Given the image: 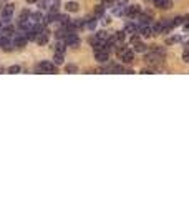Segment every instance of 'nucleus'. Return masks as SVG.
Listing matches in <instances>:
<instances>
[{
  "instance_id": "nucleus-12",
  "label": "nucleus",
  "mask_w": 189,
  "mask_h": 199,
  "mask_svg": "<svg viewBox=\"0 0 189 199\" xmlns=\"http://www.w3.org/2000/svg\"><path fill=\"white\" fill-rule=\"evenodd\" d=\"M134 50H136V52H139V53H143V52H146V50H148V46L144 45L143 42H136L134 43Z\"/></svg>"
},
{
  "instance_id": "nucleus-2",
  "label": "nucleus",
  "mask_w": 189,
  "mask_h": 199,
  "mask_svg": "<svg viewBox=\"0 0 189 199\" xmlns=\"http://www.w3.org/2000/svg\"><path fill=\"white\" fill-rule=\"evenodd\" d=\"M38 71H46V73H55L57 71V67H55L53 63H50V61H42V63H38V68H37Z\"/></svg>"
},
{
  "instance_id": "nucleus-5",
  "label": "nucleus",
  "mask_w": 189,
  "mask_h": 199,
  "mask_svg": "<svg viewBox=\"0 0 189 199\" xmlns=\"http://www.w3.org/2000/svg\"><path fill=\"white\" fill-rule=\"evenodd\" d=\"M125 13L128 15V17H138V15L141 13V8H139L138 5H131V7L125 8Z\"/></svg>"
},
{
  "instance_id": "nucleus-22",
  "label": "nucleus",
  "mask_w": 189,
  "mask_h": 199,
  "mask_svg": "<svg viewBox=\"0 0 189 199\" xmlns=\"http://www.w3.org/2000/svg\"><path fill=\"white\" fill-rule=\"evenodd\" d=\"M55 63H57V65L63 63V53H57V55H55Z\"/></svg>"
},
{
  "instance_id": "nucleus-19",
  "label": "nucleus",
  "mask_w": 189,
  "mask_h": 199,
  "mask_svg": "<svg viewBox=\"0 0 189 199\" xmlns=\"http://www.w3.org/2000/svg\"><path fill=\"white\" fill-rule=\"evenodd\" d=\"M184 22H186V18H182V17H176L174 20L171 22V23H173V27H176V25H181V23H184Z\"/></svg>"
},
{
  "instance_id": "nucleus-16",
  "label": "nucleus",
  "mask_w": 189,
  "mask_h": 199,
  "mask_svg": "<svg viewBox=\"0 0 189 199\" xmlns=\"http://www.w3.org/2000/svg\"><path fill=\"white\" fill-rule=\"evenodd\" d=\"M138 17H139V23H141V25H148V23H149V20H151L148 15H141V13H139Z\"/></svg>"
},
{
  "instance_id": "nucleus-15",
  "label": "nucleus",
  "mask_w": 189,
  "mask_h": 199,
  "mask_svg": "<svg viewBox=\"0 0 189 199\" xmlns=\"http://www.w3.org/2000/svg\"><path fill=\"white\" fill-rule=\"evenodd\" d=\"M65 48H66V43H65V42H58L55 50H57V53H65Z\"/></svg>"
},
{
  "instance_id": "nucleus-21",
  "label": "nucleus",
  "mask_w": 189,
  "mask_h": 199,
  "mask_svg": "<svg viewBox=\"0 0 189 199\" xmlns=\"http://www.w3.org/2000/svg\"><path fill=\"white\" fill-rule=\"evenodd\" d=\"M20 70L22 68L18 67V65H12V67L8 68V73H20Z\"/></svg>"
},
{
  "instance_id": "nucleus-17",
  "label": "nucleus",
  "mask_w": 189,
  "mask_h": 199,
  "mask_svg": "<svg viewBox=\"0 0 189 199\" xmlns=\"http://www.w3.org/2000/svg\"><path fill=\"white\" fill-rule=\"evenodd\" d=\"M113 37H114V40H116V42H123V40H125V37H126V33L125 32H116Z\"/></svg>"
},
{
  "instance_id": "nucleus-13",
  "label": "nucleus",
  "mask_w": 189,
  "mask_h": 199,
  "mask_svg": "<svg viewBox=\"0 0 189 199\" xmlns=\"http://www.w3.org/2000/svg\"><path fill=\"white\" fill-rule=\"evenodd\" d=\"M78 8H80V5L76 4V2H68L66 4V10L68 12H76Z\"/></svg>"
},
{
  "instance_id": "nucleus-30",
  "label": "nucleus",
  "mask_w": 189,
  "mask_h": 199,
  "mask_svg": "<svg viewBox=\"0 0 189 199\" xmlns=\"http://www.w3.org/2000/svg\"><path fill=\"white\" fill-rule=\"evenodd\" d=\"M27 2H28V4H32V2H37V0H27Z\"/></svg>"
},
{
  "instance_id": "nucleus-4",
  "label": "nucleus",
  "mask_w": 189,
  "mask_h": 199,
  "mask_svg": "<svg viewBox=\"0 0 189 199\" xmlns=\"http://www.w3.org/2000/svg\"><path fill=\"white\" fill-rule=\"evenodd\" d=\"M13 10H15V7H13V5H12V4L5 5L4 12H2V17H4V20H5V22H10L12 15H13Z\"/></svg>"
},
{
  "instance_id": "nucleus-24",
  "label": "nucleus",
  "mask_w": 189,
  "mask_h": 199,
  "mask_svg": "<svg viewBox=\"0 0 189 199\" xmlns=\"http://www.w3.org/2000/svg\"><path fill=\"white\" fill-rule=\"evenodd\" d=\"M66 71H68V73H75V71H76V67H75V65H68V67H66Z\"/></svg>"
},
{
  "instance_id": "nucleus-1",
  "label": "nucleus",
  "mask_w": 189,
  "mask_h": 199,
  "mask_svg": "<svg viewBox=\"0 0 189 199\" xmlns=\"http://www.w3.org/2000/svg\"><path fill=\"white\" fill-rule=\"evenodd\" d=\"M63 42L66 43V46H78L80 40H78V37H76V33H73V32H68L66 35H65Z\"/></svg>"
},
{
  "instance_id": "nucleus-3",
  "label": "nucleus",
  "mask_w": 189,
  "mask_h": 199,
  "mask_svg": "<svg viewBox=\"0 0 189 199\" xmlns=\"http://www.w3.org/2000/svg\"><path fill=\"white\" fill-rule=\"evenodd\" d=\"M35 42L38 43V45H45V43L48 42V32L42 28L38 33H37V38H35Z\"/></svg>"
},
{
  "instance_id": "nucleus-11",
  "label": "nucleus",
  "mask_w": 189,
  "mask_h": 199,
  "mask_svg": "<svg viewBox=\"0 0 189 199\" xmlns=\"http://www.w3.org/2000/svg\"><path fill=\"white\" fill-rule=\"evenodd\" d=\"M154 5H156L158 8H168L169 0H154Z\"/></svg>"
},
{
  "instance_id": "nucleus-23",
  "label": "nucleus",
  "mask_w": 189,
  "mask_h": 199,
  "mask_svg": "<svg viewBox=\"0 0 189 199\" xmlns=\"http://www.w3.org/2000/svg\"><path fill=\"white\" fill-rule=\"evenodd\" d=\"M30 17V12L28 10H23L22 12V15H20V20H25V18H28Z\"/></svg>"
},
{
  "instance_id": "nucleus-20",
  "label": "nucleus",
  "mask_w": 189,
  "mask_h": 199,
  "mask_svg": "<svg viewBox=\"0 0 189 199\" xmlns=\"http://www.w3.org/2000/svg\"><path fill=\"white\" fill-rule=\"evenodd\" d=\"M96 38H100V40H103V42H106V40H108V33L101 30V32L96 33Z\"/></svg>"
},
{
  "instance_id": "nucleus-6",
  "label": "nucleus",
  "mask_w": 189,
  "mask_h": 199,
  "mask_svg": "<svg viewBox=\"0 0 189 199\" xmlns=\"http://www.w3.org/2000/svg\"><path fill=\"white\" fill-rule=\"evenodd\" d=\"M120 57H121V60L125 61V63H131V61L134 60V53H133V52H129L128 48H126L125 52H123V53L120 55Z\"/></svg>"
},
{
  "instance_id": "nucleus-28",
  "label": "nucleus",
  "mask_w": 189,
  "mask_h": 199,
  "mask_svg": "<svg viewBox=\"0 0 189 199\" xmlns=\"http://www.w3.org/2000/svg\"><path fill=\"white\" fill-rule=\"evenodd\" d=\"M86 27H88V28H93V27H95V20H88L86 22Z\"/></svg>"
},
{
  "instance_id": "nucleus-8",
  "label": "nucleus",
  "mask_w": 189,
  "mask_h": 199,
  "mask_svg": "<svg viewBox=\"0 0 189 199\" xmlns=\"http://www.w3.org/2000/svg\"><path fill=\"white\" fill-rule=\"evenodd\" d=\"M139 35H141V37H151V35H153V28L148 27V25H141V28H139Z\"/></svg>"
},
{
  "instance_id": "nucleus-27",
  "label": "nucleus",
  "mask_w": 189,
  "mask_h": 199,
  "mask_svg": "<svg viewBox=\"0 0 189 199\" xmlns=\"http://www.w3.org/2000/svg\"><path fill=\"white\" fill-rule=\"evenodd\" d=\"M179 40H181L179 37H173V38H169V40H168V43H176V42H179Z\"/></svg>"
},
{
  "instance_id": "nucleus-26",
  "label": "nucleus",
  "mask_w": 189,
  "mask_h": 199,
  "mask_svg": "<svg viewBox=\"0 0 189 199\" xmlns=\"http://www.w3.org/2000/svg\"><path fill=\"white\" fill-rule=\"evenodd\" d=\"M114 4V0H103V5L105 7H110V5Z\"/></svg>"
},
{
  "instance_id": "nucleus-9",
  "label": "nucleus",
  "mask_w": 189,
  "mask_h": 199,
  "mask_svg": "<svg viewBox=\"0 0 189 199\" xmlns=\"http://www.w3.org/2000/svg\"><path fill=\"white\" fill-rule=\"evenodd\" d=\"M25 43H27V37L25 35H18L17 38H15V46H18V48L25 46Z\"/></svg>"
},
{
  "instance_id": "nucleus-18",
  "label": "nucleus",
  "mask_w": 189,
  "mask_h": 199,
  "mask_svg": "<svg viewBox=\"0 0 189 199\" xmlns=\"http://www.w3.org/2000/svg\"><path fill=\"white\" fill-rule=\"evenodd\" d=\"M105 13V5H96V8H95V15H98V17H101V15Z\"/></svg>"
},
{
  "instance_id": "nucleus-10",
  "label": "nucleus",
  "mask_w": 189,
  "mask_h": 199,
  "mask_svg": "<svg viewBox=\"0 0 189 199\" xmlns=\"http://www.w3.org/2000/svg\"><path fill=\"white\" fill-rule=\"evenodd\" d=\"M126 32H129L131 35H134V33H139V28L136 27L134 23H126Z\"/></svg>"
},
{
  "instance_id": "nucleus-14",
  "label": "nucleus",
  "mask_w": 189,
  "mask_h": 199,
  "mask_svg": "<svg viewBox=\"0 0 189 199\" xmlns=\"http://www.w3.org/2000/svg\"><path fill=\"white\" fill-rule=\"evenodd\" d=\"M0 35H4V37H8L10 38L12 35H13V28L12 27H7V28H4L2 32H0Z\"/></svg>"
},
{
  "instance_id": "nucleus-29",
  "label": "nucleus",
  "mask_w": 189,
  "mask_h": 199,
  "mask_svg": "<svg viewBox=\"0 0 189 199\" xmlns=\"http://www.w3.org/2000/svg\"><path fill=\"white\" fill-rule=\"evenodd\" d=\"M126 2H128V0H116V4H118V5H125Z\"/></svg>"
},
{
  "instance_id": "nucleus-7",
  "label": "nucleus",
  "mask_w": 189,
  "mask_h": 199,
  "mask_svg": "<svg viewBox=\"0 0 189 199\" xmlns=\"http://www.w3.org/2000/svg\"><path fill=\"white\" fill-rule=\"evenodd\" d=\"M95 57H96L98 61L105 63V61H108V52L106 50H98V52H95Z\"/></svg>"
},
{
  "instance_id": "nucleus-25",
  "label": "nucleus",
  "mask_w": 189,
  "mask_h": 199,
  "mask_svg": "<svg viewBox=\"0 0 189 199\" xmlns=\"http://www.w3.org/2000/svg\"><path fill=\"white\" fill-rule=\"evenodd\" d=\"M182 60L189 61V50H184V53H182Z\"/></svg>"
}]
</instances>
